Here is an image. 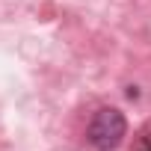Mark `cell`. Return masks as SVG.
Masks as SVG:
<instances>
[{
    "label": "cell",
    "instance_id": "6da1fadb",
    "mask_svg": "<svg viewBox=\"0 0 151 151\" xmlns=\"http://www.w3.org/2000/svg\"><path fill=\"white\" fill-rule=\"evenodd\" d=\"M124 136H127V122H124L122 110H116V107L98 110L89 130H86V139L95 151H113V148L122 145Z\"/></svg>",
    "mask_w": 151,
    "mask_h": 151
},
{
    "label": "cell",
    "instance_id": "7a4b0ae2",
    "mask_svg": "<svg viewBox=\"0 0 151 151\" xmlns=\"http://www.w3.org/2000/svg\"><path fill=\"white\" fill-rule=\"evenodd\" d=\"M130 151H151V122L136 133V139H133V148Z\"/></svg>",
    "mask_w": 151,
    "mask_h": 151
}]
</instances>
